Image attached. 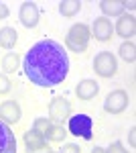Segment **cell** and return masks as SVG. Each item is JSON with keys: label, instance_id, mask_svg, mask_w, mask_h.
Returning <instances> with one entry per match:
<instances>
[{"label": "cell", "instance_id": "1", "mask_svg": "<svg viewBox=\"0 0 136 153\" xmlns=\"http://www.w3.org/2000/svg\"><path fill=\"white\" fill-rule=\"evenodd\" d=\"M23 70L24 76L35 86L51 88L67 78L69 57L63 45H59L57 41H51V39H43L26 51Z\"/></svg>", "mask_w": 136, "mask_h": 153}, {"label": "cell", "instance_id": "2", "mask_svg": "<svg viewBox=\"0 0 136 153\" xmlns=\"http://www.w3.org/2000/svg\"><path fill=\"white\" fill-rule=\"evenodd\" d=\"M90 39H91V33H90V29H87V25L75 23L67 31L65 45H67V49H71L73 53H81V51H85V49H87Z\"/></svg>", "mask_w": 136, "mask_h": 153}, {"label": "cell", "instance_id": "3", "mask_svg": "<svg viewBox=\"0 0 136 153\" xmlns=\"http://www.w3.org/2000/svg\"><path fill=\"white\" fill-rule=\"evenodd\" d=\"M93 71L102 78H112L118 71V59L112 51H100L93 59Z\"/></svg>", "mask_w": 136, "mask_h": 153}, {"label": "cell", "instance_id": "4", "mask_svg": "<svg viewBox=\"0 0 136 153\" xmlns=\"http://www.w3.org/2000/svg\"><path fill=\"white\" fill-rule=\"evenodd\" d=\"M69 133L75 135V137H81L85 141H90L93 137V120L87 114H73L69 117Z\"/></svg>", "mask_w": 136, "mask_h": 153}, {"label": "cell", "instance_id": "5", "mask_svg": "<svg viewBox=\"0 0 136 153\" xmlns=\"http://www.w3.org/2000/svg\"><path fill=\"white\" fill-rule=\"evenodd\" d=\"M128 94H126L124 90H114L110 94L106 96V100H104V110L106 112H110V114H120V112H124L126 108H128Z\"/></svg>", "mask_w": 136, "mask_h": 153}, {"label": "cell", "instance_id": "6", "mask_svg": "<svg viewBox=\"0 0 136 153\" xmlns=\"http://www.w3.org/2000/svg\"><path fill=\"white\" fill-rule=\"evenodd\" d=\"M69 117H71V102L65 96H55L49 102V118L57 120V125H59L61 120H67Z\"/></svg>", "mask_w": 136, "mask_h": 153}, {"label": "cell", "instance_id": "7", "mask_svg": "<svg viewBox=\"0 0 136 153\" xmlns=\"http://www.w3.org/2000/svg\"><path fill=\"white\" fill-rule=\"evenodd\" d=\"M23 141H24V147H26V153H53L51 147H49V141L41 133H37L33 129L24 133Z\"/></svg>", "mask_w": 136, "mask_h": 153}, {"label": "cell", "instance_id": "8", "mask_svg": "<svg viewBox=\"0 0 136 153\" xmlns=\"http://www.w3.org/2000/svg\"><path fill=\"white\" fill-rule=\"evenodd\" d=\"M39 8H37V4L35 2H31V0H26V2H23L21 4V10H18V21L23 23V27H26V29H33V27H37L39 25Z\"/></svg>", "mask_w": 136, "mask_h": 153}, {"label": "cell", "instance_id": "9", "mask_svg": "<svg viewBox=\"0 0 136 153\" xmlns=\"http://www.w3.org/2000/svg\"><path fill=\"white\" fill-rule=\"evenodd\" d=\"M114 31L118 33V35L122 37V39H132L136 33V19L132 12H124V14H120L118 16V23L114 27Z\"/></svg>", "mask_w": 136, "mask_h": 153}, {"label": "cell", "instance_id": "10", "mask_svg": "<svg viewBox=\"0 0 136 153\" xmlns=\"http://www.w3.org/2000/svg\"><path fill=\"white\" fill-rule=\"evenodd\" d=\"M23 117V110L16 100H6L0 104V120L6 125H16Z\"/></svg>", "mask_w": 136, "mask_h": 153}, {"label": "cell", "instance_id": "11", "mask_svg": "<svg viewBox=\"0 0 136 153\" xmlns=\"http://www.w3.org/2000/svg\"><path fill=\"white\" fill-rule=\"evenodd\" d=\"M91 35L96 37L98 41H110L114 35V25L110 19H106V16H98L93 25H91Z\"/></svg>", "mask_w": 136, "mask_h": 153}, {"label": "cell", "instance_id": "12", "mask_svg": "<svg viewBox=\"0 0 136 153\" xmlns=\"http://www.w3.org/2000/svg\"><path fill=\"white\" fill-rule=\"evenodd\" d=\"M0 153H16V139L12 129L0 120Z\"/></svg>", "mask_w": 136, "mask_h": 153}, {"label": "cell", "instance_id": "13", "mask_svg": "<svg viewBox=\"0 0 136 153\" xmlns=\"http://www.w3.org/2000/svg\"><path fill=\"white\" fill-rule=\"evenodd\" d=\"M100 92V86L96 80H81L77 86H75V94L79 100H91V98H96Z\"/></svg>", "mask_w": 136, "mask_h": 153}, {"label": "cell", "instance_id": "14", "mask_svg": "<svg viewBox=\"0 0 136 153\" xmlns=\"http://www.w3.org/2000/svg\"><path fill=\"white\" fill-rule=\"evenodd\" d=\"M100 8H102L104 16H120L124 14V0H102L100 2Z\"/></svg>", "mask_w": 136, "mask_h": 153}, {"label": "cell", "instance_id": "15", "mask_svg": "<svg viewBox=\"0 0 136 153\" xmlns=\"http://www.w3.org/2000/svg\"><path fill=\"white\" fill-rule=\"evenodd\" d=\"M16 41H18V35H16V31L12 27H2L0 29V47L12 49L16 45Z\"/></svg>", "mask_w": 136, "mask_h": 153}, {"label": "cell", "instance_id": "16", "mask_svg": "<svg viewBox=\"0 0 136 153\" xmlns=\"http://www.w3.org/2000/svg\"><path fill=\"white\" fill-rule=\"evenodd\" d=\"M81 10V2L79 0H61L59 2V14L61 16H75Z\"/></svg>", "mask_w": 136, "mask_h": 153}, {"label": "cell", "instance_id": "17", "mask_svg": "<svg viewBox=\"0 0 136 153\" xmlns=\"http://www.w3.org/2000/svg\"><path fill=\"white\" fill-rule=\"evenodd\" d=\"M43 137H45L47 141L59 143V141H63V139L67 137V131H65L63 125H57V123H55V125H51V127L45 131V135H43Z\"/></svg>", "mask_w": 136, "mask_h": 153}, {"label": "cell", "instance_id": "18", "mask_svg": "<svg viewBox=\"0 0 136 153\" xmlns=\"http://www.w3.org/2000/svg\"><path fill=\"white\" fill-rule=\"evenodd\" d=\"M118 53H120V57L124 59L126 63H134L136 61V45L132 41H124L120 49H118Z\"/></svg>", "mask_w": 136, "mask_h": 153}, {"label": "cell", "instance_id": "19", "mask_svg": "<svg viewBox=\"0 0 136 153\" xmlns=\"http://www.w3.org/2000/svg\"><path fill=\"white\" fill-rule=\"evenodd\" d=\"M18 65H21V57H18L16 53H12V51H8V53L2 57V70L6 71V74L16 71V70H18Z\"/></svg>", "mask_w": 136, "mask_h": 153}, {"label": "cell", "instance_id": "20", "mask_svg": "<svg viewBox=\"0 0 136 153\" xmlns=\"http://www.w3.org/2000/svg\"><path fill=\"white\" fill-rule=\"evenodd\" d=\"M53 123H51V118H37L35 120V125H33V131H37V133H41V135H45V131L51 127Z\"/></svg>", "mask_w": 136, "mask_h": 153}, {"label": "cell", "instance_id": "21", "mask_svg": "<svg viewBox=\"0 0 136 153\" xmlns=\"http://www.w3.org/2000/svg\"><path fill=\"white\" fill-rule=\"evenodd\" d=\"M10 88H12L10 80H8L4 74H0V94H6V92H10Z\"/></svg>", "mask_w": 136, "mask_h": 153}, {"label": "cell", "instance_id": "22", "mask_svg": "<svg viewBox=\"0 0 136 153\" xmlns=\"http://www.w3.org/2000/svg\"><path fill=\"white\" fill-rule=\"evenodd\" d=\"M106 153H128V151H126V147L120 141H114V143H110V147L106 149Z\"/></svg>", "mask_w": 136, "mask_h": 153}, {"label": "cell", "instance_id": "23", "mask_svg": "<svg viewBox=\"0 0 136 153\" xmlns=\"http://www.w3.org/2000/svg\"><path fill=\"white\" fill-rule=\"evenodd\" d=\"M57 153H81V149H79V145H75V143H65Z\"/></svg>", "mask_w": 136, "mask_h": 153}, {"label": "cell", "instance_id": "24", "mask_svg": "<svg viewBox=\"0 0 136 153\" xmlns=\"http://www.w3.org/2000/svg\"><path fill=\"white\" fill-rule=\"evenodd\" d=\"M128 143H130V147H136V129L132 127L130 133H128Z\"/></svg>", "mask_w": 136, "mask_h": 153}, {"label": "cell", "instance_id": "25", "mask_svg": "<svg viewBox=\"0 0 136 153\" xmlns=\"http://www.w3.org/2000/svg\"><path fill=\"white\" fill-rule=\"evenodd\" d=\"M8 16V6L4 2H0V19H6Z\"/></svg>", "mask_w": 136, "mask_h": 153}, {"label": "cell", "instance_id": "26", "mask_svg": "<svg viewBox=\"0 0 136 153\" xmlns=\"http://www.w3.org/2000/svg\"><path fill=\"white\" fill-rule=\"evenodd\" d=\"M91 153H106V149H104V147H93Z\"/></svg>", "mask_w": 136, "mask_h": 153}]
</instances>
